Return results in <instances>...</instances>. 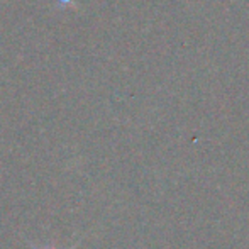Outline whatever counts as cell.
Returning a JSON list of instances; mask_svg holds the SVG:
<instances>
[{
  "label": "cell",
  "instance_id": "cell-1",
  "mask_svg": "<svg viewBox=\"0 0 249 249\" xmlns=\"http://www.w3.org/2000/svg\"><path fill=\"white\" fill-rule=\"evenodd\" d=\"M75 246H76V244H73V246H70V249H75ZM34 249H36V248H34Z\"/></svg>",
  "mask_w": 249,
  "mask_h": 249
}]
</instances>
